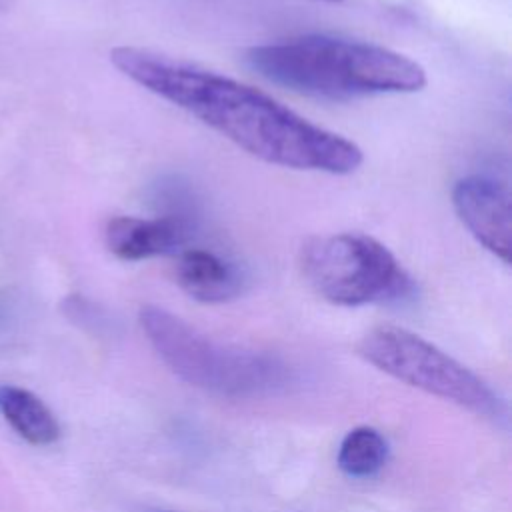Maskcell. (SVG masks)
<instances>
[{
    "mask_svg": "<svg viewBox=\"0 0 512 512\" xmlns=\"http://www.w3.org/2000/svg\"><path fill=\"white\" fill-rule=\"evenodd\" d=\"M110 62L138 86L268 164L350 174L364 160L352 140L308 122L266 92L230 76L138 46L112 48Z\"/></svg>",
    "mask_w": 512,
    "mask_h": 512,
    "instance_id": "1",
    "label": "cell"
},
{
    "mask_svg": "<svg viewBox=\"0 0 512 512\" xmlns=\"http://www.w3.org/2000/svg\"><path fill=\"white\" fill-rule=\"evenodd\" d=\"M244 62L272 84L334 102L418 92L428 82L426 70L396 50L324 34L252 46Z\"/></svg>",
    "mask_w": 512,
    "mask_h": 512,
    "instance_id": "2",
    "label": "cell"
},
{
    "mask_svg": "<svg viewBox=\"0 0 512 512\" xmlns=\"http://www.w3.org/2000/svg\"><path fill=\"white\" fill-rule=\"evenodd\" d=\"M138 322L160 360L184 382L228 398L272 394L290 382V370L278 358L202 334L166 308L146 304Z\"/></svg>",
    "mask_w": 512,
    "mask_h": 512,
    "instance_id": "3",
    "label": "cell"
},
{
    "mask_svg": "<svg viewBox=\"0 0 512 512\" xmlns=\"http://www.w3.org/2000/svg\"><path fill=\"white\" fill-rule=\"evenodd\" d=\"M298 262L308 286L330 304H390L416 292L398 258L364 232L314 236L302 244Z\"/></svg>",
    "mask_w": 512,
    "mask_h": 512,
    "instance_id": "4",
    "label": "cell"
},
{
    "mask_svg": "<svg viewBox=\"0 0 512 512\" xmlns=\"http://www.w3.org/2000/svg\"><path fill=\"white\" fill-rule=\"evenodd\" d=\"M358 354L408 386L490 420L506 418L504 402L482 378L410 330L398 326L372 328L358 342Z\"/></svg>",
    "mask_w": 512,
    "mask_h": 512,
    "instance_id": "5",
    "label": "cell"
},
{
    "mask_svg": "<svg viewBox=\"0 0 512 512\" xmlns=\"http://www.w3.org/2000/svg\"><path fill=\"white\" fill-rule=\"evenodd\" d=\"M452 206L468 232L504 264L512 252V206L504 182L472 174L452 188Z\"/></svg>",
    "mask_w": 512,
    "mask_h": 512,
    "instance_id": "6",
    "label": "cell"
},
{
    "mask_svg": "<svg viewBox=\"0 0 512 512\" xmlns=\"http://www.w3.org/2000/svg\"><path fill=\"white\" fill-rule=\"evenodd\" d=\"M194 238V222L186 214L114 216L104 226V244L120 260L138 262L176 256Z\"/></svg>",
    "mask_w": 512,
    "mask_h": 512,
    "instance_id": "7",
    "label": "cell"
},
{
    "mask_svg": "<svg viewBox=\"0 0 512 512\" xmlns=\"http://www.w3.org/2000/svg\"><path fill=\"white\" fill-rule=\"evenodd\" d=\"M174 278L190 298L204 304L230 302L246 288V272L236 262L192 246L176 254Z\"/></svg>",
    "mask_w": 512,
    "mask_h": 512,
    "instance_id": "8",
    "label": "cell"
},
{
    "mask_svg": "<svg viewBox=\"0 0 512 512\" xmlns=\"http://www.w3.org/2000/svg\"><path fill=\"white\" fill-rule=\"evenodd\" d=\"M0 414L20 438L34 446L54 444L62 434L58 418L44 400L20 386L0 384Z\"/></svg>",
    "mask_w": 512,
    "mask_h": 512,
    "instance_id": "9",
    "label": "cell"
},
{
    "mask_svg": "<svg viewBox=\"0 0 512 512\" xmlns=\"http://www.w3.org/2000/svg\"><path fill=\"white\" fill-rule=\"evenodd\" d=\"M388 458L386 438L372 426L352 428L340 442L338 466L344 474L366 478L376 474Z\"/></svg>",
    "mask_w": 512,
    "mask_h": 512,
    "instance_id": "10",
    "label": "cell"
},
{
    "mask_svg": "<svg viewBox=\"0 0 512 512\" xmlns=\"http://www.w3.org/2000/svg\"><path fill=\"white\" fill-rule=\"evenodd\" d=\"M10 4H12V0H0V12L8 10V8H10Z\"/></svg>",
    "mask_w": 512,
    "mask_h": 512,
    "instance_id": "11",
    "label": "cell"
},
{
    "mask_svg": "<svg viewBox=\"0 0 512 512\" xmlns=\"http://www.w3.org/2000/svg\"><path fill=\"white\" fill-rule=\"evenodd\" d=\"M330 2H338V0H330Z\"/></svg>",
    "mask_w": 512,
    "mask_h": 512,
    "instance_id": "12",
    "label": "cell"
}]
</instances>
